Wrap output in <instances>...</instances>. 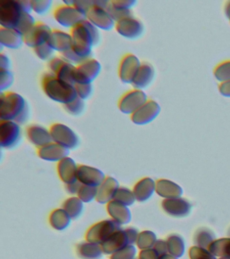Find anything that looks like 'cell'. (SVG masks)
Returning a JSON list of instances; mask_svg holds the SVG:
<instances>
[{
  "label": "cell",
  "mask_w": 230,
  "mask_h": 259,
  "mask_svg": "<svg viewBox=\"0 0 230 259\" xmlns=\"http://www.w3.org/2000/svg\"><path fill=\"white\" fill-rule=\"evenodd\" d=\"M125 230H126L127 234H128L130 244L134 245V244H136V240L137 239H138L139 235L138 230L134 228H132V227L125 229Z\"/></svg>",
  "instance_id": "obj_48"
},
{
  "label": "cell",
  "mask_w": 230,
  "mask_h": 259,
  "mask_svg": "<svg viewBox=\"0 0 230 259\" xmlns=\"http://www.w3.org/2000/svg\"><path fill=\"white\" fill-rule=\"evenodd\" d=\"M115 28L121 36L129 39H136L140 37L144 31L142 22L134 16L125 18L116 22Z\"/></svg>",
  "instance_id": "obj_16"
},
{
  "label": "cell",
  "mask_w": 230,
  "mask_h": 259,
  "mask_svg": "<svg viewBox=\"0 0 230 259\" xmlns=\"http://www.w3.org/2000/svg\"><path fill=\"white\" fill-rule=\"evenodd\" d=\"M23 42V35L17 30L0 27V44L2 46L13 50L21 47Z\"/></svg>",
  "instance_id": "obj_26"
},
{
  "label": "cell",
  "mask_w": 230,
  "mask_h": 259,
  "mask_svg": "<svg viewBox=\"0 0 230 259\" xmlns=\"http://www.w3.org/2000/svg\"><path fill=\"white\" fill-rule=\"evenodd\" d=\"M88 21L98 28L104 30H110L115 26V22L111 17L106 8L101 7L96 3L88 9L86 14Z\"/></svg>",
  "instance_id": "obj_15"
},
{
  "label": "cell",
  "mask_w": 230,
  "mask_h": 259,
  "mask_svg": "<svg viewBox=\"0 0 230 259\" xmlns=\"http://www.w3.org/2000/svg\"><path fill=\"white\" fill-rule=\"evenodd\" d=\"M52 32L48 24L41 21L36 22L35 25L23 36V42L30 48H37L48 42Z\"/></svg>",
  "instance_id": "obj_11"
},
{
  "label": "cell",
  "mask_w": 230,
  "mask_h": 259,
  "mask_svg": "<svg viewBox=\"0 0 230 259\" xmlns=\"http://www.w3.org/2000/svg\"><path fill=\"white\" fill-rule=\"evenodd\" d=\"M154 77L155 69L152 65L149 62H142L131 84L134 89L143 90L150 85Z\"/></svg>",
  "instance_id": "obj_25"
},
{
  "label": "cell",
  "mask_w": 230,
  "mask_h": 259,
  "mask_svg": "<svg viewBox=\"0 0 230 259\" xmlns=\"http://www.w3.org/2000/svg\"><path fill=\"white\" fill-rule=\"evenodd\" d=\"M156 243V236L150 231H144L139 233L136 244L141 250L152 248Z\"/></svg>",
  "instance_id": "obj_32"
},
{
  "label": "cell",
  "mask_w": 230,
  "mask_h": 259,
  "mask_svg": "<svg viewBox=\"0 0 230 259\" xmlns=\"http://www.w3.org/2000/svg\"><path fill=\"white\" fill-rule=\"evenodd\" d=\"M53 16L60 25L70 28L86 19L85 14L82 13L73 6L66 4H62L54 8Z\"/></svg>",
  "instance_id": "obj_7"
},
{
  "label": "cell",
  "mask_w": 230,
  "mask_h": 259,
  "mask_svg": "<svg viewBox=\"0 0 230 259\" xmlns=\"http://www.w3.org/2000/svg\"><path fill=\"white\" fill-rule=\"evenodd\" d=\"M224 12H225L226 17L230 20V1L226 2L225 6H224Z\"/></svg>",
  "instance_id": "obj_52"
},
{
  "label": "cell",
  "mask_w": 230,
  "mask_h": 259,
  "mask_svg": "<svg viewBox=\"0 0 230 259\" xmlns=\"http://www.w3.org/2000/svg\"><path fill=\"white\" fill-rule=\"evenodd\" d=\"M48 67L51 70L52 74L57 77L58 79L67 82L68 84L74 85V72L75 66L68 61L60 58H54L50 60Z\"/></svg>",
  "instance_id": "obj_13"
},
{
  "label": "cell",
  "mask_w": 230,
  "mask_h": 259,
  "mask_svg": "<svg viewBox=\"0 0 230 259\" xmlns=\"http://www.w3.org/2000/svg\"><path fill=\"white\" fill-rule=\"evenodd\" d=\"M98 188L82 184L77 196L84 203H89L96 200L98 196Z\"/></svg>",
  "instance_id": "obj_33"
},
{
  "label": "cell",
  "mask_w": 230,
  "mask_h": 259,
  "mask_svg": "<svg viewBox=\"0 0 230 259\" xmlns=\"http://www.w3.org/2000/svg\"><path fill=\"white\" fill-rule=\"evenodd\" d=\"M155 190V184L149 178H143L135 184L133 188L135 197L139 202H145L153 195Z\"/></svg>",
  "instance_id": "obj_28"
},
{
  "label": "cell",
  "mask_w": 230,
  "mask_h": 259,
  "mask_svg": "<svg viewBox=\"0 0 230 259\" xmlns=\"http://www.w3.org/2000/svg\"><path fill=\"white\" fill-rule=\"evenodd\" d=\"M50 132L52 141L69 150L76 149L79 145V138L70 127L61 123H54L50 125Z\"/></svg>",
  "instance_id": "obj_6"
},
{
  "label": "cell",
  "mask_w": 230,
  "mask_h": 259,
  "mask_svg": "<svg viewBox=\"0 0 230 259\" xmlns=\"http://www.w3.org/2000/svg\"><path fill=\"white\" fill-rule=\"evenodd\" d=\"M136 248L134 245H128L110 255V259H136Z\"/></svg>",
  "instance_id": "obj_37"
},
{
  "label": "cell",
  "mask_w": 230,
  "mask_h": 259,
  "mask_svg": "<svg viewBox=\"0 0 230 259\" xmlns=\"http://www.w3.org/2000/svg\"><path fill=\"white\" fill-rule=\"evenodd\" d=\"M72 220H77L82 215L84 210V202L77 196H72L64 200L62 207Z\"/></svg>",
  "instance_id": "obj_30"
},
{
  "label": "cell",
  "mask_w": 230,
  "mask_h": 259,
  "mask_svg": "<svg viewBox=\"0 0 230 259\" xmlns=\"http://www.w3.org/2000/svg\"><path fill=\"white\" fill-rule=\"evenodd\" d=\"M10 63L9 58H8L7 55L1 53L0 54V69L1 70H9L10 68Z\"/></svg>",
  "instance_id": "obj_50"
},
{
  "label": "cell",
  "mask_w": 230,
  "mask_h": 259,
  "mask_svg": "<svg viewBox=\"0 0 230 259\" xmlns=\"http://www.w3.org/2000/svg\"><path fill=\"white\" fill-rule=\"evenodd\" d=\"M161 112L159 103L149 99L138 110L130 115V119L136 125H146L154 120Z\"/></svg>",
  "instance_id": "obj_12"
},
{
  "label": "cell",
  "mask_w": 230,
  "mask_h": 259,
  "mask_svg": "<svg viewBox=\"0 0 230 259\" xmlns=\"http://www.w3.org/2000/svg\"><path fill=\"white\" fill-rule=\"evenodd\" d=\"M107 176L98 168L86 165H78V181L83 185L98 188Z\"/></svg>",
  "instance_id": "obj_17"
},
{
  "label": "cell",
  "mask_w": 230,
  "mask_h": 259,
  "mask_svg": "<svg viewBox=\"0 0 230 259\" xmlns=\"http://www.w3.org/2000/svg\"><path fill=\"white\" fill-rule=\"evenodd\" d=\"M141 64L140 60L135 55H124L119 64L118 76L121 81L126 84H132Z\"/></svg>",
  "instance_id": "obj_14"
},
{
  "label": "cell",
  "mask_w": 230,
  "mask_h": 259,
  "mask_svg": "<svg viewBox=\"0 0 230 259\" xmlns=\"http://www.w3.org/2000/svg\"><path fill=\"white\" fill-rule=\"evenodd\" d=\"M48 44L54 51L60 53L72 49V38L70 33L59 29H52Z\"/></svg>",
  "instance_id": "obj_24"
},
{
  "label": "cell",
  "mask_w": 230,
  "mask_h": 259,
  "mask_svg": "<svg viewBox=\"0 0 230 259\" xmlns=\"http://www.w3.org/2000/svg\"><path fill=\"white\" fill-rule=\"evenodd\" d=\"M14 76L10 70H1L0 69V91H4L10 88L13 84Z\"/></svg>",
  "instance_id": "obj_39"
},
{
  "label": "cell",
  "mask_w": 230,
  "mask_h": 259,
  "mask_svg": "<svg viewBox=\"0 0 230 259\" xmlns=\"http://www.w3.org/2000/svg\"><path fill=\"white\" fill-rule=\"evenodd\" d=\"M214 76L222 83L230 80V60L225 61L218 64L214 70Z\"/></svg>",
  "instance_id": "obj_34"
},
{
  "label": "cell",
  "mask_w": 230,
  "mask_h": 259,
  "mask_svg": "<svg viewBox=\"0 0 230 259\" xmlns=\"http://www.w3.org/2000/svg\"><path fill=\"white\" fill-rule=\"evenodd\" d=\"M120 229H122V226L112 219L100 221L88 229L85 240L94 244L102 245L109 237Z\"/></svg>",
  "instance_id": "obj_4"
},
{
  "label": "cell",
  "mask_w": 230,
  "mask_h": 259,
  "mask_svg": "<svg viewBox=\"0 0 230 259\" xmlns=\"http://www.w3.org/2000/svg\"><path fill=\"white\" fill-rule=\"evenodd\" d=\"M159 255L154 248L145 249L139 253V259H159Z\"/></svg>",
  "instance_id": "obj_46"
},
{
  "label": "cell",
  "mask_w": 230,
  "mask_h": 259,
  "mask_svg": "<svg viewBox=\"0 0 230 259\" xmlns=\"http://www.w3.org/2000/svg\"><path fill=\"white\" fill-rule=\"evenodd\" d=\"M70 34L72 38L73 52L82 58H89L93 47L100 40L98 28L86 19L70 28Z\"/></svg>",
  "instance_id": "obj_1"
},
{
  "label": "cell",
  "mask_w": 230,
  "mask_h": 259,
  "mask_svg": "<svg viewBox=\"0 0 230 259\" xmlns=\"http://www.w3.org/2000/svg\"><path fill=\"white\" fill-rule=\"evenodd\" d=\"M95 3H96V0H80V1H74L72 6L86 15L88 9L94 6Z\"/></svg>",
  "instance_id": "obj_45"
},
{
  "label": "cell",
  "mask_w": 230,
  "mask_h": 259,
  "mask_svg": "<svg viewBox=\"0 0 230 259\" xmlns=\"http://www.w3.org/2000/svg\"><path fill=\"white\" fill-rule=\"evenodd\" d=\"M23 12L18 0H2L0 1V25L16 29Z\"/></svg>",
  "instance_id": "obj_5"
},
{
  "label": "cell",
  "mask_w": 230,
  "mask_h": 259,
  "mask_svg": "<svg viewBox=\"0 0 230 259\" xmlns=\"http://www.w3.org/2000/svg\"><path fill=\"white\" fill-rule=\"evenodd\" d=\"M35 18L31 15V14L24 12L22 14L21 20L15 30H17L19 33L23 36L35 25Z\"/></svg>",
  "instance_id": "obj_35"
},
{
  "label": "cell",
  "mask_w": 230,
  "mask_h": 259,
  "mask_svg": "<svg viewBox=\"0 0 230 259\" xmlns=\"http://www.w3.org/2000/svg\"><path fill=\"white\" fill-rule=\"evenodd\" d=\"M60 56L62 58L68 61V62L71 63L72 64H74L78 65L83 62V61L86 60V59L82 58L81 57L78 56L76 53L73 52V50H72V49L66 51V52L60 53Z\"/></svg>",
  "instance_id": "obj_43"
},
{
  "label": "cell",
  "mask_w": 230,
  "mask_h": 259,
  "mask_svg": "<svg viewBox=\"0 0 230 259\" xmlns=\"http://www.w3.org/2000/svg\"><path fill=\"white\" fill-rule=\"evenodd\" d=\"M41 85L44 93L52 100L68 104L77 97L74 85L64 82L52 73H45L41 77Z\"/></svg>",
  "instance_id": "obj_3"
},
{
  "label": "cell",
  "mask_w": 230,
  "mask_h": 259,
  "mask_svg": "<svg viewBox=\"0 0 230 259\" xmlns=\"http://www.w3.org/2000/svg\"><path fill=\"white\" fill-rule=\"evenodd\" d=\"M219 91L223 97H230V80L221 83L219 86Z\"/></svg>",
  "instance_id": "obj_49"
},
{
  "label": "cell",
  "mask_w": 230,
  "mask_h": 259,
  "mask_svg": "<svg viewBox=\"0 0 230 259\" xmlns=\"http://www.w3.org/2000/svg\"><path fill=\"white\" fill-rule=\"evenodd\" d=\"M78 165L70 157L64 158L57 164L58 176L65 185L78 181Z\"/></svg>",
  "instance_id": "obj_21"
},
{
  "label": "cell",
  "mask_w": 230,
  "mask_h": 259,
  "mask_svg": "<svg viewBox=\"0 0 230 259\" xmlns=\"http://www.w3.org/2000/svg\"><path fill=\"white\" fill-rule=\"evenodd\" d=\"M51 0H33L31 1L32 10L37 14H44L50 10Z\"/></svg>",
  "instance_id": "obj_41"
},
{
  "label": "cell",
  "mask_w": 230,
  "mask_h": 259,
  "mask_svg": "<svg viewBox=\"0 0 230 259\" xmlns=\"http://www.w3.org/2000/svg\"><path fill=\"white\" fill-rule=\"evenodd\" d=\"M110 2L114 7L122 10H131L136 4L134 0H112Z\"/></svg>",
  "instance_id": "obj_44"
},
{
  "label": "cell",
  "mask_w": 230,
  "mask_h": 259,
  "mask_svg": "<svg viewBox=\"0 0 230 259\" xmlns=\"http://www.w3.org/2000/svg\"><path fill=\"white\" fill-rule=\"evenodd\" d=\"M114 200L127 206L133 205L136 200L133 190L126 187L119 188L115 194Z\"/></svg>",
  "instance_id": "obj_31"
},
{
  "label": "cell",
  "mask_w": 230,
  "mask_h": 259,
  "mask_svg": "<svg viewBox=\"0 0 230 259\" xmlns=\"http://www.w3.org/2000/svg\"><path fill=\"white\" fill-rule=\"evenodd\" d=\"M21 139V128L13 121H0V145L7 149H13Z\"/></svg>",
  "instance_id": "obj_10"
},
{
  "label": "cell",
  "mask_w": 230,
  "mask_h": 259,
  "mask_svg": "<svg viewBox=\"0 0 230 259\" xmlns=\"http://www.w3.org/2000/svg\"><path fill=\"white\" fill-rule=\"evenodd\" d=\"M74 86V88H75L77 97L83 101L87 99L92 94V84H79V83H75Z\"/></svg>",
  "instance_id": "obj_42"
},
{
  "label": "cell",
  "mask_w": 230,
  "mask_h": 259,
  "mask_svg": "<svg viewBox=\"0 0 230 259\" xmlns=\"http://www.w3.org/2000/svg\"><path fill=\"white\" fill-rule=\"evenodd\" d=\"M102 70L100 63L96 59L89 58L78 64L74 72V80L79 84H91Z\"/></svg>",
  "instance_id": "obj_8"
},
{
  "label": "cell",
  "mask_w": 230,
  "mask_h": 259,
  "mask_svg": "<svg viewBox=\"0 0 230 259\" xmlns=\"http://www.w3.org/2000/svg\"><path fill=\"white\" fill-rule=\"evenodd\" d=\"M81 186L82 184L78 181L74 182V183L66 184L65 185L66 192L72 196L77 195Z\"/></svg>",
  "instance_id": "obj_47"
},
{
  "label": "cell",
  "mask_w": 230,
  "mask_h": 259,
  "mask_svg": "<svg viewBox=\"0 0 230 259\" xmlns=\"http://www.w3.org/2000/svg\"><path fill=\"white\" fill-rule=\"evenodd\" d=\"M106 210L112 220L121 226L128 224L132 220V212L129 206L113 200L106 204Z\"/></svg>",
  "instance_id": "obj_22"
},
{
  "label": "cell",
  "mask_w": 230,
  "mask_h": 259,
  "mask_svg": "<svg viewBox=\"0 0 230 259\" xmlns=\"http://www.w3.org/2000/svg\"><path fill=\"white\" fill-rule=\"evenodd\" d=\"M25 133L28 141L35 146L37 149L53 142L50 130L41 125H29L26 127Z\"/></svg>",
  "instance_id": "obj_20"
},
{
  "label": "cell",
  "mask_w": 230,
  "mask_h": 259,
  "mask_svg": "<svg viewBox=\"0 0 230 259\" xmlns=\"http://www.w3.org/2000/svg\"><path fill=\"white\" fill-rule=\"evenodd\" d=\"M68 212L63 208H56L50 212L49 224L54 230L64 231L70 226L72 222Z\"/></svg>",
  "instance_id": "obj_29"
},
{
  "label": "cell",
  "mask_w": 230,
  "mask_h": 259,
  "mask_svg": "<svg viewBox=\"0 0 230 259\" xmlns=\"http://www.w3.org/2000/svg\"><path fill=\"white\" fill-rule=\"evenodd\" d=\"M34 53L40 60L46 61L50 60L54 53V50L48 42L33 49Z\"/></svg>",
  "instance_id": "obj_40"
},
{
  "label": "cell",
  "mask_w": 230,
  "mask_h": 259,
  "mask_svg": "<svg viewBox=\"0 0 230 259\" xmlns=\"http://www.w3.org/2000/svg\"><path fill=\"white\" fill-rule=\"evenodd\" d=\"M120 184L116 178L108 176L98 187L97 202L100 204H107L114 200L117 190L120 188Z\"/></svg>",
  "instance_id": "obj_23"
},
{
  "label": "cell",
  "mask_w": 230,
  "mask_h": 259,
  "mask_svg": "<svg viewBox=\"0 0 230 259\" xmlns=\"http://www.w3.org/2000/svg\"><path fill=\"white\" fill-rule=\"evenodd\" d=\"M19 4L23 12H27V13H31L32 11L31 1H28V0H18Z\"/></svg>",
  "instance_id": "obj_51"
},
{
  "label": "cell",
  "mask_w": 230,
  "mask_h": 259,
  "mask_svg": "<svg viewBox=\"0 0 230 259\" xmlns=\"http://www.w3.org/2000/svg\"><path fill=\"white\" fill-rule=\"evenodd\" d=\"M106 10L112 19L114 20L115 23L119 21V20L124 19L125 18L133 16L132 10L118 9V8L114 7L110 4V2L109 3L108 6H107Z\"/></svg>",
  "instance_id": "obj_36"
},
{
  "label": "cell",
  "mask_w": 230,
  "mask_h": 259,
  "mask_svg": "<svg viewBox=\"0 0 230 259\" xmlns=\"http://www.w3.org/2000/svg\"><path fill=\"white\" fill-rule=\"evenodd\" d=\"M64 110L70 115H78L81 114L84 108V103L82 99L77 97L72 102L63 105Z\"/></svg>",
  "instance_id": "obj_38"
},
{
  "label": "cell",
  "mask_w": 230,
  "mask_h": 259,
  "mask_svg": "<svg viewBox=\"0 0 230 259\" xmlns=\"http://www.w3.org/2000/svg\"><path fill=\"white\" fill-rule=\"evenodd\" d=\"M131 245L126 230L120 229L109 237L101 246L105 254L112 255Z\"/></svg>",
  "instance_id": "obj_19"
},
{
  "label": "cell",
  "mask_w": 230,
  "mask_h": 259,
  "mask_svg": "<svg viewBox=\"0 0 230 259\" xmlns=\"http://www.w3.org/2000/svg\"><path fill=\"white\" fill-rule=\"evenodd\" d=\"M38 157L44 161L59 162L64 158L68 157L70 150L59 144L52 142L43 147L37 148Z\"/></svg>",
  "instance_id": "obj_18"
},
{
  "label": "cell",
  "mask_w": 230,
  "mask_h": 259,
  "mask_svg": "<svg viewBox=\"0 0 230 259\" xmlns=\"http://www.w3.org/2000/svg\"><path fill=\"white\" fill-rule=\"evenodd\" d=\"M29 117L28 103L21 95L13 91L1 92L0 118L1 120L15 121L24 124Z\"/></svg>",
  "instance_id": "obj_2"
},
{
  "label": "cell",
  "mask_w": 230,
  "mask_h": 259,
  "mask_svg": "<svg viewBox=\"0 0 230 259\" xmlns=\"http://www.w3.org/2000/svg\"><path fill=\"white\" fill-rule=\"evenodd\" d=\"M76 250L78 256L82 259H101L104 254L101 245L88 241L78 244Z\"/></svg>",
  "instance_id": "obj_27"
},
{
  "label": "cell",
  "mask_w": 230,
  "mask_h": 259,
  "mask_svg": "<svg viewBox=\"0 0 230 259\" xmlns=\"http://www.w3.org/2000/svg\"><path fill=\"white\" fill-rule=\"evenodd\" d=\"M146 93L140 89L127 91L118 101V109L124 114L132 115L148 101Z\"/></svg>",
  "instance_id": "obj_9"
}]
</instances>
